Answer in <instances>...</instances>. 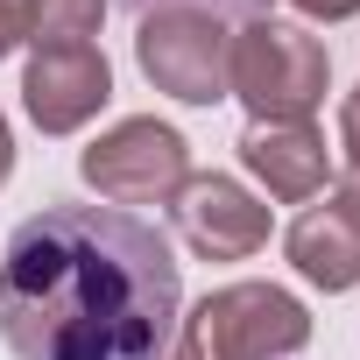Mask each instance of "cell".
I'll list each match as a JSON object with an SVG mask.
<instances>
[{
	"label": "cell",
	"instance_id": "9a60e30c",
	"mask_svg": "<svg viewBox=\"0 0 360 360\" xmlns=\"http://www.w3.org/2000/svg\"><path fill=\"white\" fill-rule=\"evenodd\" d=\"M339 198H353V205H360V176H353V169H346V184H339Z\"/></svg>",
	"mask_w": 360,
	"mask_h": 360
},
{
	"label": "cell",
	"instance_id": "2e32d148",
	"mask_svg": "<svg viewBox=\"0 0 360 360\" xmlns=\"http://www.w3.org/2000/svg\"><path fill=\"white\" fill-rule=\"evenodd\" d=\"M134 8H141V15H148V8H162V0H134Z\"/></svg>",
	"mask_w": 360,
	"mask_h": 360
},
{
	"label": "cell",
	"instance_id": "8fae6325",
	"mask_svg": "<svg viewBox=\"0 0 360 360\" xmlns=\"http://www.w3.org/2000/svg\"><path fill=\"white\" fill-rule=\"evenodd\" d=\"M339 148H346V169L360 176V92H346L339 106Z\"/></svg>",
	"mask_w": 360,
	"mask_h": 360
},
{
	"label": "cell",
	"instance_id": "4fadbf2b",
	"mask_svg": "<svg viewBox=\"0 0 360 360\" xmlns=\"http://www.w3.org/2000/svg\"><path fill=\"white\" fill-rule=\"evenodd\" d=\"M22 50V0H0V57Z\"/></svg>",
	"mask_w": 360,
	"mask_h": 360
},
{
	"label": "cell",
	"instance_id": "ba28073f",
	"mask_svg": "<svg viewBox=\"0 0 360 360\" xmlns=\"http://www.w3.org/2000/svg\"><path fill=\"white\" fill-rule=\"evenodd\" d=\"M240 162H248L255 184H262L269 198H283V205L318 198L325 176H332L325 134H318L311 120H255V127L240 134Z\"/></svg>",
	"mask_w": 360,
	"mask_h": 360
},
{
	"label": "cell",
	"instance_id": "3957f363",
	"mask_svg": "<svg viewBox=\"0 0 360 360\" xmlns=\"http://www.w3.org/2000/svg\"><path fill=\"white\" fill-rule=\"evenodd\" d=\"M332 85V57L311 29L297 22H248L233 36L226 57V92L255 113V120H311L325 106Z\"/></svg>",
	"mask_w": 360,
	"mask_h": 360
},
{
	"label": "cell",
	"instance_id": "5bb4252c",
	"mask_svg": "<svg viewBox=\"0 0 360 360\" xmlns=\"http://www.w3.org/2000/svg\"><path fill=\"white\" fill-rule=\"evenodd\" d=\"M15 176V127H8V113H0V184Z\"/></svg>",
	"mask_w": 360,
	"mask_h": 360
},
{
	"label": "cell",
	"instance_id": "7c38bea8",
	"mask_svg": "<svg viewBox=\"0 0 360 360\" xmlns=\"http://www.w3.org/2000/svg\"><path fill=\"white\" fill-rule=\"evenodd\" d=\"M297 15H311V22H353L360 15V0H290Z\"/></svg>",
	"mask_w": 360,
	"mask_h": 360
},
{
	"label": "cell",
	"instance_id": "30bf717a",
	"mask_svg": "<svg viewBox=\"0 0 360 360\" xmlns=\"http://www.w3.org/2000/svg\"><path fill=\"white\" fill-rule=\"evenodd\" d=\"M106 22V0H22V43L57 50V43H92Z\"/></svg>",
	"mask_w": 360,
	"mask_h": 360
},
{
	"label": "cell",
	"instance_id": "277c9868",
	"mask_svg": "<svg viewBox=\"0 0 360 360\" xmlns=\"http://www.w3.org/2000/svg\"><path fill=\"white\" fill-rule=\"evenodd\" d=\"M134 57L141 78L184 106H219L226 92V57H233V29L212 8H191V0H162V8L141 15L134 29Z\"/></svg>",
	"mask_w": 360,
	"mask_h": 360
},
{
	"label": "cell",
	"instance_id": "9c48e42d",
	"mask_svg": "<svg viewBox=\"0 0 360 360\" xmlns=\"http://www.w3.org/2000/svg\"><path fill=\"white\" fill-rule=\"evenodd\" d=\"M290 262H297V276L304 283H318V290H353L360 283V205L353 198H325V205H311L297 226H290Z\"/></svg>",
	"mask_w": 360,
	"mask_h": 360
},
{
	"label": "cell",
	"instance_id": "52a82bcc",
	"mask_svg": "<svg viewBox=\"0 0 360 360\" xmlns=\"http://www.w3.org/2000/svg\"><path fill=\"white\" fill-rule=\"evenodd\" d=\"M169 205H176V233H184L191 255H205V262H248V255L269 240V205H262L248 184L219 176V169L191 176Z\"/></svg>",
	"mask_w": 360,
	"mask_h": 360
},
{
	"label": "cell",
	"instance_id": "6da1fadb",
	"mask_svg": "<svg viewBox=\"0 0 360 360\" xmlns=\"http://www.w3.org/2000/svg\"><path fill=\"white\" fill-rule=\"evenodd\" d=\"M184 318L169 240L113 205H50L0 262V339L15 360H162Z\"/></svg>",
	"mask_w": 360,
	"mask_h": 360
},
{
	"label": "cell",
	"instance_id": "7a4b0ae2",
	"mask_svg": "<svg viewBox=\"0 0 360 360\" xmlns=\"http://www.w3.org/2000/svg\"><path fill=\"white\" fill-rule=\"evenodd\" d=\"M311 346V311L276 283H226L176 318L162 360H283Z\"/></svg>",
	"mask_w": 360,
	"mask_h": 360
},
{
	"label": "cell",
	"instance_id": "8992f818",
	"mask_svg": "<svg viewBox=\"0 0 360 360\" xmlns=\"http://www.w3.org/2000/svg\"><path fill=\"white\" fill-rule=\"evenodd\" d=\"M113 99V64L92 50V43H57V50H36L29 71H22V106L43 134H78L99 106Z\"/></svg>",
	"mask_w": 360,
	"mask_h": 360
},
{
	"label": "cell",
	"instance_id": "5b68a950",
	"mask_svg": "<svg viewBox=\"0 0 360 360\" xmlns=\"http://www.w3.org/2000/svg\"><path fill=\"white\" fill-rule=\"evenodd\" d=\"M78 169H85V184L99 198H113V205H169L176 191L191 184V148L155 113H134V120L106 127L78 155Z\"/></svg>",
	"mask_w": 360,
	"mask_h": 360
}]
</instances>
